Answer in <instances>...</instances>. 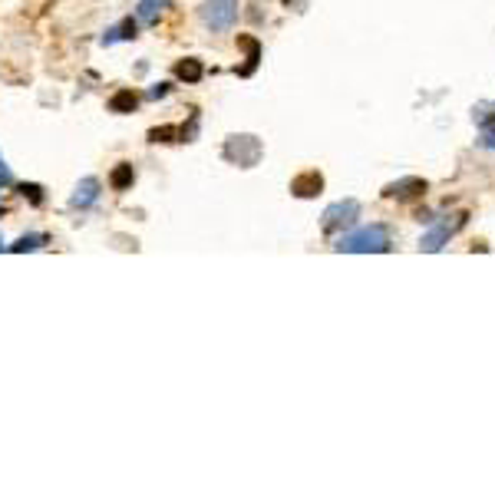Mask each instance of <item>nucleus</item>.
Here are the masks:
<instances>
[{"mask_svg": "<svg viewBox=\"0 0 495 495\" xmlns=\"http://www.w3.org/2000/svg\"><path fill=\"white\" fill-rule=\"evenodd\" d=\"M337 251L350 255H370V251H390V228L387 225H366L360 231H350L337 241Z\"/></svg>", "mask_w": 495, "mask_h": 495, "instance_id": "1", "label": "nucleus"}, {"mask_svg": "<svg viewBox=\"0 0 495 495\" xmlns=\"http://www.w3.org/2000/svg\"><path fill=\"white\" fill-rule=\"evenodd\" d=\"M231 165H241V169H255L264 155V146H261L258 136H251V132H238V136H228L225 139V149H221Z\"/></svg>", "mask_w": 495, "mask_h": 495, "instance_id": "2", "label": "nucleus"}, {"mask_svg": "<svg viewBox=\"0 0 495 495\" xmlns=\"http://www.w3.org/2000/svg\"><path fill=\"white\" fill-rule=\"evenodd\" d=\"M360 218V202L356 198H340V202L327 205L321 215V231L323 235H337V231H344L350 228Z\"/></svg>", "mask_w": 495, "mask_h": 495, "instance_id": "3", "label": "nucleus"}, {"mask_svg": "<svg viewBox=\"0 0 495 495\" xmlns=\"http://www.w3.org/2000/svg\"><path fill=\"white\" fill-rule=\"evenodd\" d=\"M238 0H205L202 4V23L212 33H225L238 23Z\"/></svg>", "mask_w": 495, "mask_h": 495, "instance_id": "4", "label": "nucleus"}, {"mask_svg": "<svg viewBox=\"0 0 495 495\" xmlns=\"http://www.w3.org/2000/svg\"><path fill=\"white\" fill-rule=\"evenodd\" d=\"M463 225H465V212H459V215H452V221H442L436 231H430V235L423 238L420 248H423V251H439V248L446 245V241H449V238L456 235Z\"/></svg>", "mask_w": 495, "mask_h": 495, "instance_id": "5", "label": "nucleus"}, {"mask_svg": "<svg viewBox=\"0 0 495 495\" xmlns=\"http://www.w3.org/2000/svg\"><path fill=\"white\" fill-rule=\"evenodd\" d=\"M99 202V179L96 175H86V179H79L70 195V208H79V212H86L93 205Z\"/></svg>", "mask_w": 495, "mask_h": 495, "instance_id": "6", "label": "nucleus"}, {"mask_svg": "<svg viewBox=\"0 0 495 495\" xmlns=\"http://www.w3.org/2000/svg\"><path fill=\"white\" fill-rule=\"evenodd\" d=\"M423 192H426V182H423V179H416V175L399 179V182H390L387 188H383V195H387V198H399V202L416 198V195H423Z\"/></svg>", "mask_w": 495, "mask_h": 495, "instance_id": "7", "label": "nucleus"}, {"mask_svg": "<svg viewBox=\"0 0 495 495\" xmlns=\"http://www.w3.org/2000/svg\"><path fill=\"white\" fill-rule=\"evenodd\" d=\"M323 192V175L321 172H301L297 179H291V195L297 198H314Z\"/></svg>", "mask_w": 495, "mask_h": 495, "instance_id": "8", "label": "nucleus"}, {"mask_svg": "<svg viewBox=\"0 0 495 495\" xmlns=\"http://www.w3.org/2000/svg\"><path fill=\"white\" fill-rule=\"evenodd\" d=\"M142 103V96L136 89H116L112 96H109V112H119V116H126V112H136Z\"/></svg>", "mask_w": 495, "mask_h": 495, "instance_id": "9", "label": "nucleus"}, {"mask_svg": "<svg viewBox=\"0 0 495 495\" xmlns=\"http://www.w3.org/2000/svg\"><path fill=\"white\" fill-rule=\"evenodd\" d=\"M136 37H139V20L126 17L119 27H109V30L103 33V46H112V44H119V40H136Z\"/></svg>", "mask_w": 495, "mask_h": 495, "instance_id": "10", "label": "nucleus"}, {"mask_svg": "<svg viewBox=\"0 0 495 495\" xmlns=\"http://www.w3.org/2000/svg\"><path fill=\"white\" fill-rule=\"evenodd\" d=\"M175 79H182V83H198L205 76V63L198 60V56H185V60H179L175 63Z\"/></svg>", "mask_w": 495, "mask_h": 495, "instance_id": "11", "label": "nucleus"}, {"mask_svg": "<svg viewBox=\"0 0 495 495\" xmlns=\"http://www.w3.org/2000/svg\"><path fill=\"white\" fill-rule=\"evenodd\" d=\"M169 11V0H139V7H136V20L139 23H159L162 13Z\"/></svg>", "mask_w": 495, "mask_h": 495, "instance_id": "12", "label": "nucleus"}, {"mask_svg": "<svg viewBox=\"0 0 495 495\" xmlns=\"http://www.w3.org/2000/svg\"><path fill=\"white\" fill-rule=\"evenodd\" d=\"M132 182H136V169H132V162H119L116 169L109 172V185H112V192H129Z\"/></svg>", "mask_w": 495, "mask_h": 495, "instance_id": "13", "label": "nucleus"}, {"mask_svg": "<svg viewBox=\"0 0 495 495\" xmlns=\"http://www.w3.org/2000/svg\"><path fill=\"white\" fill-rule=\"evenodd\" d=\"M238 44L248 50V63L238 70V76H251L255 70H258V63H261V44L255 40V37H238Z\"/></svg>", "mask_w": 495, "mask_h": 495, "instance_id": "14", "label": "nucleus"}, {"mask_svg": "<svg viewBox=\"0 0 495 495\" xmlns=\"http://www.w3.org/2000/svg\"><path fill=\"white\" fill-rule=\"evenodd\" d=\"M472 119L485 136H495V103H479V106H472Z\"/></svg>", "mask_w": 495, "mask_h": 495, "instance_id": "15", "label": "nucleus"}, {"mask_svg": "<svg viewBox=\"0 0 495 495\" xmlns=\"http://www.w3.org/2000/svg\"><path fill=\"white\" fill-rule=\"evenodd\" d=\"M50 238L46 235H23L17 245H11V251L13 255H27V251H37V248H44Z\"/></svg>", "mask_w": 495, "mask_h": 495, "instance_id": "16", "label": "nucleus"}, {"mask_svg": "<svg viewBox=\"0 0 495 495\" xmlns=\"http://www.w3.org/2000/svg\"><path fill=\"white\" fill-rule=\"evenodd\" d=\"M17 192L27 198L30 205H44V185H37V182H23V185H17Z\"/></svg>", "mask_w": 495, "mask_h": 495, "instance_id": "17", "label": "nucleus"}, {"mask_svg": "<svg viewBox=\"0 0 495 495\" xmlns=\"http://www.w3.org/2000/svg\"><path fill=\"white\" fill-rule=\"evenodd\" d=\"M175 136H179V126H155V129H149V142H179Z\"/></svg>", "mask_w": 495, "mask_h": 495, "instance_id": "18", "label": "nucleus"}, {"mask_svg": "<svg viewBox=\"0 0 495 495\" xmlns=\"http://www.w3.org/2000/svg\"><path fill=\"white\" fill-rule=\"evenodd\" d=\"M169 93H172V83H155V86L146 93V99H165Z\"/></svg>", "mask_w": 495, "mask_h": 495, "instance_id": "19", "label": "nucleus"}, {"mask_svg": "<svg viewBox=\"0 0 495 495\" xmlns=\"http://www.w3.org/2000/svg\"><path fill=\"white\" fill-rule=\"evenodd\" d=\"M7 185H13V172L11 165L4 162V155H0V188H7Z\"/></svg>", "mask_w": 495, "mask_h": 495, "instance_id": "20", "label": "nucleus"}, {"mask_svg": "<svg viewBox=\"0 0 495 495\" xmlns=\"http://www.w3.org/2000/svg\"><path fill=\"white\" fill-rule=\"evenodd\" d=\"M4 248H7V241H4V235H0V251H4Z\"/></svg>", "mask_w": 495, "mask_h": 495, "instance_id": "21", "label": "nucleus"}, {"mask_svg": "<svg viewBox=\"0 0 495 495\" xmlns=\"http://www.w3.org/2000/svg\"><path fill=\"white\" fill-rule=\"evenodd\" d=\"M0 215H4V205H0Z\"/></svg>", "mask_w": 495, "mask_h": 495, "instance_id": "22", "label": "nucleus"}]
</instances>
